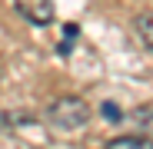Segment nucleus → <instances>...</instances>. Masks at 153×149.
I'll use <instances>...</instances> for the list:
<instances>
[{
  "label": "nucleus",
  "mask_w": 153,
  "mask_h": 149,
  "mask_svg": "<svg viewBox=\"0 0 153 149\" xmlns=\"http://www.w3.org/2000/svg\"><path fill=\"white\" fill-rule=\"evenodd\" d=\"M47 123L57 133H76V129H83L90 123V106L80 96H63L47 109Z\"/></svg>",
  "instance_id": "obj_1"
},
{
  "label": "nucleus",
  "mask_w": 153,
  "mask_h": 149,
  "mask_svg": "<svg viewBox=\"0 0 153 149\" xmlns=\"http://www.w3.org/2000/svg\"><path fill=\"white\" fill-rule=\"evenodd\" d=\"M13 10L33 27L53 23V0H13Z\"/></svg>",
  "instance_id": "obj_2"
},
{
  "label": "nucleus",
  "mask_w": 153,
  "mask_h": 149,
  "mask_svg": "<svg viewBox=\"0 0 153 149\" xmlns=\"http://www.w3.org/2000/svg\"><path fill=\"white\" fill-rule=\"evenodd\" d=\"M107 146H110V149H140V146H143V149H153V139H150L146 133H143V136H117V139H110Z\"/></svg>",
  "instance_id": "obj_3"
},
{
  "label": "nucleus",
  "mask_w": 153,
  "mask_h": 149,
  "mask_svg": "<svg viewBox=\"0 0 153 149\" xmlns=\"http://www.w3.org/2000/svg\"><path fill=\"white\" fill-rule=\"evenodd\" d=\"M137 30H140V37H143V43H146V46L153 50V10L140 17V23H137Z\"/></svg>",
  "instance_id": "obj_4"
},
{
  "label": "nucleus",
  "mask_w": 153,
  "mask_h": 149,
  "mask_svg": "<svg viewBox=\"0 0 153 149\" xmlns=\"http://www.w3.org/2000/svg\"><path fill=\"white\" fill-rule=\"evenodd\" d=\"M137 123H140V129L153 133V109H140V113H137Z\"/></svg>",
  "instance_id": "obj_5"
},
{
  "label": "nucleus",
  "mask_w": 153,
  "mask_h": 149,
  "mask_svg": "<svg viewBox=\"0 0 153 149\" xmlns=\"http://www.w3.org/2000/svg\"><path fill=\"white\" fill-rule=\"evenodd\" d=\"M103 116H107V123H123V113L113 103H103Z\"/></svg>",
  "instance_id": "obj_6"
}]
</instances>
